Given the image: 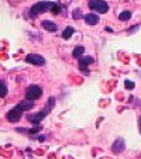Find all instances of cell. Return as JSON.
Returning <instances> with one entry per match:
<instances>
[{"label": "cell", "mask_w": 141, "mask_h": 159, "mask_svg": "<svg viewBox=\"0 0 141 159\" xmlns=\"http://www.w3.org/2000/svg\"><path fill=\"white\" fill-rule=\"evenodd\" d=\"M55 4L52 2H40V3H35L33 7L30 9V16L31 17H37L38 14L47 11V10H52Z\"/></svg>", "instance_id": "obj_1"}, {"label": "cell", "mask_w": 141, "mask_h": 159, "mask_svg": "<svg viewBox=\"0 0 141 159\" xmlns=\"http://www.w3.org/2000/svg\"><path fill=\"white\" fill-rule=\"evenodd\" d=\"M89 9L92 11H96V13H105L109 11V4L106 3L105 0H90L89 2Z\"/></svg>", "instance_id": "obj_2"}, {"label": "cell", "mask_w": 141, "mask_h": 159, "mask_svg": "<svg viewBox=\"0 0 141 159\" xmlns=\"http://www.w3.org/2000/svg\"><path fill=\"white\" fill-rule=\"evenodd\" d=\"M42 96V89L40 86H37V84H31V86H28L27 89H26V99L27 100H37L40 99V97Z\"/></svg>", "instance_id": "obj_3"}, {"label": "cell", "mask_w": 141, "mask_h": 159, "mask_svg": "<svg viewBox=\"0 0 141 159\" xmlns=\"http://www.w3.org/2000/svg\"><path fill=\"white\" fill-rule=\"evenodd\" d=\"M26 62L33 63V65H44V63H45V59H44V57H41V55L28 54L27 57H26Z\"/></svg>", "instance_id": "obj_4"}, {"label": "cell", "mask_w": 141, "mask_h": 159, "mask_svg": "<svg viewBox=\"0 0 141 159\" xmlns=\"http://www.w3.org/2000/svg\"><path fill=\"white\" fill-rule=\"evenodd\" d=\"M21 113H23V111H21L18 107L12 108V110L7 113V120H9L10 123H17V121L21 118Z\"/></svg>", "instance_id": "obj_5"}, {"label": "cell", "mask_w": 141, "mask_h": 159, "mask_svg": "<svg viewBox=\"0 0 141 159\" xmlns=\"http://www.w3.org/2000/svg\"><path fill=\"white\" fill-rule=\"evenodd\" d=\"M124 148H126V144H124L123 138H117L116 141H114V144L111 145V151H113V153H121L124 151Z\"/></svg>", "instance_id": "obj_6"}, {"label": "cell", "mask_w": 141, "mask_h": 159, "mask_svg": "<svg viewBox=\"0 0 141 159\" xmlns=\"http://www.w3.org/2000/svg\"><path fill=\"white\" fill-rule=\"evenodd\" d=\"M45 113H47V110H45V111H40V113H35V114H28L27 116V120L30 121V123H33V124H40V121L45 117Z\"/></svg>", "instance_id": "obj_7"}, {"label": "cell", "mask_w": 141, "mask_h": 159, "mask_svg": "<svg viewBox=\"0 0 141 159\" xmlns=\"http://www.w3.org/2000/svg\"><path fill=\"white\" fill-rule=\"evenodd\" d=\"M85 21H86V24L89 25H96L99 23V17H97L95 13H89V14L85 16Z\"/></svg>", "instance_id": "obj_8"}, {"label": "cell", "mask_w": 141, "mask_h": 159, "mask_svg": "<svg viewBox=\"0 0 141 159\" xmlns=\"http://www.w3.org/2000/svg\"><path fill=\"white\" fill-rule=\"evenodd\" d=\"M17 107L20 108L21 111H28L34 107V103L31 102V100H23V102H20V104H18Z\"/></svg>", "instance_id": "obj_9"}, {"label": "cell", "mask_w": 141, "mask_h": 159, "mask_svg": "<svg viewBox=\"0 0 141 159\" xmlns=\"http://www.w3.org/2000/svg\"><path fill=\"white\" fill-rule=\"evenodd\" d=\"M41 25L45 28L47 31H57V24L54 21H49V20H44L41 23Z\"/></svg>", "instance_id": "obj_10"}, {"label": "cell", "mask_w": 141, "mask_h": 159, "mask_svg": "<svg viewBox=\"0 0 141 159\" xmlns=\"http://www.w3.org/2000/svg\"><path fill=\"white\" fill-rule=\"evenodd\" d=\"M93 62H95V59H93L92 57H82V58H79V65L87 66V65H92Z\"/></svg>", "instance_id": "obj_11"}, {"label": "cell", "mask_w": 141, "mask_h": 159, "mask_svg": "<svg viewBox=\"0 0 141 159\" xmlns=\"http://www.w3.org/2000/svg\"><path fill=\"white\" fill-rule=\"evenodd\" d=\"M83 52H85V47H81V45H78V47L73 49L72 55H73V58H82Z\"/></svg>", "instance_id": "obj_12"}, {"label": "cell", "mask_w": 141, "mask_h": 159, "mask_svg": "<svg viewBox=\"0 0 141 159\" xmlns=\"http://www.w3.org/2000/svg\"><path fill=\"white\" fill-rule=\"evenodd\" d=\"M73 33H75V30H73L72 27H66L65 30H63V33H62V38L63 39H69L71 38V35H73Z\"/></svg>", "instance_id": "obj_13"}, {"label": "cell", "mask_w": 141, "mask_h": 159, "mask_svg": "<svg viewBox=\"0 0 141 159\" xmlns=\"http://www.w3.org/2000/svg\"><path fill=\"white\" fill-rule=\"evenodd\" d=\"M7 94V86L4 82L0 80V97H6Z\"/></svg>", "instance_id": "obj_14"}, {"label": "cell", "mask_w": 141, "mask_h": 159, "mask_svg": "<svg viewBox=\"0 0 141 159\" xmlns=\"http://www.w3.org/2000/svg\"><path fill=\"white\" fill-rule=\"evenodd\" d=\"M130 17H131V11H129V10H126V11L120 13V16H119V18H120L121 21H127Z\"/></svg>", "instance_id": "obj_15"}, {"label": "cell", "mask_w": 141, "mask_h": 159, "mask_svg": "<svg viewBox=\"0 0 141 159\" xmlns=\"http://www.w3.org/2000/svg\"><path fill=\"white\" fill-rule=\"evenodd\" d=\"M73 18H75V20H79V18H82V17H83V16H82L81 14V10H79V9H75V10H73Z\"/></svg>", "instance_id": "obj_16"}, {"label": "cell", "mask_w": 141, "mask_h": 159, "mask_svg": "<svg viewBox=\"0 0 141 159\" xmlns=\"http://www.w3.org/2000/svg\"><path fill=\"white\" fill-rule=\"evenodd\" d=\"M40 129H41V125H35V127H34V128L27 129V132H28V134H35V132H38Z\"/></svg>", "instance_id": "obj_17"}, {"label": "cell", "mask_w": 141, "mask_h": 159, "mask_svg": "<svg viewBox=\"0 0 141 159\" xmlns=\"http://www.w3.org/2000/svg\"><path fill=\"white\" fill-rule=\"evenodd\" d=\"M55 104V97H49L48 99V108H52Z\"/></svg>", "instance_id": "obj_18"}, {"label": "cell", "mask_w": 141, "mask_h": 159, "mask_svg": "<svg viewBox=\"0 0 141 159\" xmlns=\"http://www.w3.org/2000/svg\"><path fill=\"white\" fill-rule=\"evenodd\" d=\"M124 86H126L127 89H133V87H134V83H133V82L126 80V83H124Z\"/></svg>", "instance_id": "obj_19"}, {"label": "cell", "mask_w": 141, "mask_h": 159, "mask_svg": "<svg viewBox=\"0 0 141 159\" xmlns=\"http://www.w3.org/2000/svg\"><path fill=\"white\" fill-rule=\"evenodd\" d=\"M52 13H54V14H58V13H59V6H57V4H55L54 7H52V10H51Z\"/></svg>", "instance_id": "obj_20"}, {"label": "cell", "mask_w": 141, "mask_h": 159, "mask_svg": "<svg viewBox=\"0 0 141 159\" xmlns=\"http://www.w3.org/2000/svg\"><path fill=\"white\" fill-rule=\"evenodd\" d=\"M79 68H81V70H82V72H83V73H86V75H87V73H89V72H87V66L79 65Z\"/></svg>", "instance_id": "obj_21"}]
</instances>
